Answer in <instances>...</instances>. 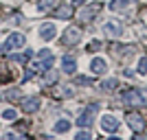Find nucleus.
I'll use <instances>...</instances> for the list:
<instances>
[{"instance_id": "6", "label": "nucleus", "mask_w": 147, "mask_h": 140, "mask_svg": "<svg viewBox=\"0 0 147 140\" xmlns=\"http://www.w3.org/2000/svg\"><path fill=\"white\" fill-rule=\"evenodd\" d=\"M99 125H101V129L108 131V134H114V131L119 129V121L112 114H103V116H101V121H99Z\"/></svg>"}, {"instance_id": "4", "label": "nucleus", "mask_w": 147, "mask_h": 140, "mask_svg": "<svg viewBox=\"0 0 147 140\" xmlns=\"http://www.w3.org/2000/svg\"><path fill=\"white\" fill-rule=\"evenodd\" d=\"M101 31H103V35H108V37H119L123 33V26L117 20H108V22L101 26Z\"/></svg>"}, {"instance_id": "2", "label": "nucleus", "mask_w": 147, "mask_h": 140, "mask_svg": "<svg viewBox=\"0 0 147 140\" xmlns=\"http://www.w3.org/2000/svg\"><path fill=\"white\" fill-rule=\"evenodd\" d=\"M125 121H127V125L132 127V131H136V134H141L143 129H145V118L138 116L136 112H129V114L125 116Z\"/></svg>"}, {"instance_id": "1", "label": "nucleus", "mask_w": 147, "mask_h": 140, "mask_svg": "<svg viewBox=\"0 0 147 140\" xmlns=\"http://www.w3.org/2000/svg\"><path fill=\"white\" fill-rule=\"evenodd\" d=\"M101 9H103V5H101V2H92V5H88L86 9L79 13V20H81V22H92V20L99 15V11H101Z\"/></svg>"}, {"instance_id": "8", "label": "nucleus", "mask_w": 147, "mask_h": 140, "mask_svg": "<svg viewBox=\"0 0 147 140\" xmlns=\"http://www.w3.org/2000/svg\"><path fill=\"white\" fill-rule=\"evenodd\" d=\"M94 114H97V105H90V107L77 118V125H79V127H88L92 123V118H94Z\"/></svg>"}, {"instance_id": "19", "label": "nucleus", "mask_w": 147, "mask_h": 140, "mask_svg": "<svg viewBox=\"0 0 147 140\" xmlns=\"http://www.w3.org/2000/svg\"><path fill=\"white\" fill-rule=\"evenodd\" d=\"M44 81H46V83H55V81H57V72L49 68V70H46V77H44Z\"/></svg>"}, {"instance_id": "20", "label": "nucleus", "mask_w": 147, "mask_h": 140, "mask_svg": "<svg viewBox=\"0 0 147 140\" xmlns=\"http://www.w3.org/2000/svg\"><path fill=\"white\" fill-rule=\"evenodd\" d=\"M49 5H51V0H35L37 11H44V9H49Z\"/></svg>"}, {"instance_id": "11", "label": "nucleus", "mask_w": 147, "mask_h": 140, "mask_svg": "<svg viewBox=\"0 0 147 140\" xmlns=\"http://www.w3.org/2000/svg\"><path fill=\"white\" fill-rule=\"evenodd\" d=\"M53 15L59 20H68V18H73V5H59L53 11Z\"/></svg>"}, {"instance_id": "26", "label": "nucleus", "mask_w": 147, "mask_h": 140, "mask_svg": "<svg viewBox=\"0 0 147 140\" xmlns=\"http://www.w3.org/2000/svg\"><path fill=\"white\" fill-rule=\"evenodd\" d=\"M141 98H143V107H147V88H141Z\"/></svg>"}, {"instance_id": "24", "label": "nucleus", "mask_w": 147, "mask_h": 140, "mask_svg": "<svg viewBox=\"0 0 147 140\" xmlns=\"http://www.w3.org/2000/svg\"><path fill=\"white\" fill-rule=\"evenodd\" d=\"M77 83H79V85H92L94 81H92L90 77H77Z\"/></svg>"}, {"instance_id": "9", "label": "nucleus", "mask_w": 147, "mask_h": 140, "mask_svg": "<svg viewBox=\"0 0 147 140\" xmlns=\"http://www.w3.org/2000/svg\"><path fill=\"white\" fill-rule=\"evenodd\" d=\"M55 35H57V26H55V24L46 22V24L40 26V37H42L44 42H51V40H53Z\"/></svg>"}, {"instance_id": "7", "label": "nucleus", "mask_w": 147, "mask_h": 140, "mask_svg": "<svg viewBox=\"0 0 147 140\" xmlns=\"http://www.w3.org/2000/svg\"><path fill=\"white\" fill-rule=\"evenodd\" d=\"M121 101L125 105H143V98H141V92H138V90H125V92H121Z\"/></svg>"}, {"instance_id": "23", "label": "nucleus", "mask_w": 147, "mask_h": 140, "mask_svg": "<svg viewBox=\"0 0 147 140\" xmlns=\"http://www.w3.org/2000/svg\"><path fill=\"white\" fill-rule=\"evenodd\" d=\"M7 98H9V101H18L20 98V90H9L7 92Z\"/></svg>"}, {"instance_id": "29", "label": "nucleus", "mask_w": 147, "mask_h": 140, "mask_svg": "<svg viewBox=\"0 0 147 140\" xmlns=\"http://www.w3.org/2000/svg\"><path fill=\"white\" fill-rule=\"evenodd\" d=\"M18 129H22V131H26V123H24V121H20V123H18Z\"/></svg>"}, {"instance_id": "13", "label": "nucleus", "mask_w": 147, "mask_h": 140, "mask_svg": "<svg viewBox=\"0 0 147 140\" xmlns=\"http://www.w3.org/2000/svg\"><path fill=\"white\" fill-rule=\"evenodd\" d=\"M51 96H55V98H68V96H73V90L61 88V85H55V88H51Z\"/></svg>"}, {"instance_id": "14", "label": "nucleus", "mask_w": 147, "mask_h": 140, "mask_svg": "<svg viewBox=\"0 0 147 140\" xmlns=\"http://www.w3.org/2000/svg\"><path fill=\"white\" fill-rule=\"evenodd\" d=\"M61 68H64V72H68V74H70V72H75V70H77V64H75V59H73V57H64V59H61Z\"/></svg>"}, {"instance_id": "22", "label": "nucleus", "mask_w": 147, "mask_h": 140, "mask_svg": "<svg viewBox=\"0 0 147 140\" xmlns=\"http://www.w3.org/2000/svg\"><path fill=\"white\" fill-rule=\"evenodd\" d=\"M138 72L141 74L147 72V57H141V61H138Z\"/></svg>"}, {"instance_id": "12", "label": "nucleus", "mask_w": 147, "mask_h": 140, "mask_svg": "<svg viewBox=\"0 0 147 140\" xmlns=\"http://www.w3.org/2000/svg\"><path fill=\"white\" fill-rule=\"evenodd\" d=\"M90 70H92L94 74H103L105 70H108V64H105L101 57H94V59L90 61Z\"/></svg>"}, {"instance_id": "10", "label": "nucleus", "mask_w": 147, "mask_h": 140, "mask_svg": "<svg viewBox=\"0 0 147 140\" xmlns=\"http://www.w3.org/2000/svg\"><path fill=\"white\" fill-rule=\"evenodd\" d=\"M40 96H29L22 101V112H26V114H31V112H37L40 110Z\"/></svg>"}, {"instance_id": "18", "label": "nucleus", "mask_w": 147, "mask_h": 140, "mask_svg": "<svg viewBox=\"0 0 147 140\" xmlns=\"http://www.w3.org/2000/svg\"><path fill=\"white\" fill-rule=\"evenodd\" d=\"M9 79H11V74L7 72V66H5V64H0V83H7Z\"/></svg>"}, {"instance_id": "25", "label": "nucleus", "mask_w": 147, "mask_h": 140, "mask_svg": "<svg viewBox=\"0 0 147 140\" xmlns=\"http://www.w3.org/2000/svg\"><path fill=\"white\" fill-rule=\"evenodd\" d=\"M90 138H92L90 131H79V134H77V140H90Z\"/></svg>"}, {"instance_id": "17", "label": "nucleus", "mask_w": 147, "mask_h": 140, "mask_svg": "<svg viewBox=\"0 0 147 140\" xmlns=\"http://www.w3.org/2000/svg\"><path fill=\"white\" fill-rule=\"evenodd\" d=\"M125 7H127V0H112L110 2L112 11H121V9H125Z\"/></svg>"}, {"instance_id": "15", "label": "nucleus", "mask_w": 147, "mask_h": 140, "mask_svg": "<svg viewBox=\"0 0 147 140\" xmlns=\"http://www.w3.org/2000/svg\"><path fill=\"white\" fill-rule=\"evenodd\" d=\"M57 131V134H66L68 129H70V121H66V118H61V121L55 123V127H53Z\"/></svg>"}, {"instance_id": "27", "label": "nucleus", "mask_w": 147, "mask_h": 140, "mask_svg": "<svg viewBox=\"0 0 147 140\" xmlns=\"http://www.w3.org/2000/svg\"><path fill=\"white\" fill-rule=\"evenodd\" d=\"M99 46H101V44H99V42H92V44H90V46H88V50H97V48H99Z\"/></svg>"}, {"instance_id": "3", "label": "nucleus", "mask_w": 147, "mask_h": 140, "mask_svg": "<svg viewBox=\"0 0 147 140\" xmlns=\"http://www.w3.org/2000/svg\"><path fill=\"white\" fill-rule=\"evenodd\" d=\"M79 40H81V31L77 29V26H70V29H66L64 37H61V44H64V46H75Z\"/></svg>"}, {"instance_id": "28", "label": "nucleus", "mask_w": 147, "mask_h": 140, "mask_svg": "<svg viewBox=\"0 0 147 140\" xmlns=\"http://www.w3.org/2000/svg\"><path fill=\"white\" fill-rule=\"evenodd\" d=\"M84 2H86V0H70V5H73V7H79V5H84Z\"/></svg>"}, {"instance_id": "16", "label": "nucleus", "mask_w": 147, "mask_h": 140, "mask_svg": "<svg viewBox=\"0 0 147 140\" xmlns=\"http://www.w3.org/2000/svg\"><path fill=\"white\" fill-rule=\"evenodd\" d=\"M117 85H119L117 79H108V81H101V83H99V88H101V90H105V92H112Z\"/></svg>"}, {"instance_id": "21", "label": "nucleus", "mask_w": 147, "mask_h": 140, "mask_svg": "<svg viewBox=\"0 0 147 140\" xmlns=\"http://www.w3.org/2000/svg\"><path fill=\"white\" fill-rule=\"evenodd\" d=\"M2 118L5 121H16V110H5L2 112Z\"/></svg>"}, {"instance_id": "5", "label": "nucleus", "mask_w": 147, "mask_h": 140, "mask_svg": "<svg viewBox=\"0 0 147 140\" xmlns=\"http://www.w3.org/2000/svg\"><path fill=\"white\" fill-rule=\"evenodd\" d=\"M24 35H22V33H11V35H9V40H7V44L5 46H2V53H7V50H11V48H20V46H24Z\"/></svg>"}]
</instances>
